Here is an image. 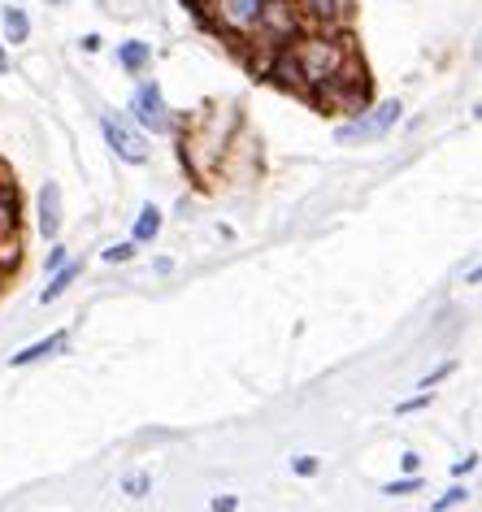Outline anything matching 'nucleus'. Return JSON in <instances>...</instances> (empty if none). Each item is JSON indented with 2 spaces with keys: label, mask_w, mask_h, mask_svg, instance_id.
Listing matches in <instances>:
<instances>
[{
  "label": "nucleus",
  "mask_w": 482,
  "mask_h": 512,
  "mask_svg": "<svg viewBox=\"0 0 482 512\" xmlns=\"http://www.w3.org/2000/svg\"><path fill=\"white\" fill-rule=\"evenodd\" d=\"M291 57H296L300 79H304V96H309L322 83H331L352 61V40L348 35H335V27H326V31L313 27L309 35H300V40L291 44Z\"/></svg>",
  "instance_id": "obj_1"
},
{
  "label": "nucleus",
  "mask_w": 482,
  "mask_h": 512,
  "mask_svg": "<svg viewBox=\"0 0 482 512\" xmlns=\"http://www.w3.org/2000/svg\"><path fill=\"white\" fill-rule=\"evenodd\" d=\"M309 100L322 109H335V113H361L370 105V74H365V66H357V57H352L331 83H322L317 92H309Z\"/></svg>",
  "instance_id": "obj_2"
},
{
  "label": "nucleus",
  "mask_w": 482,
  "mask_h": 512,
  "mask_svg": "<svg viewBox=\"0 0 482 512\" xmlns=\"http://www.w3.org/2000/svg\"><path fill=\"white\" fill-rule=\"evenodd\" d=\"M304 27H309V22H304V14H300V5L296 0H265L261 5V14H257V31L261 40H265V48H291L304 35Z\"/></svg>",
  "instance_id": "obj_3"
},
{
  "label": "nucleus",
  "mask_w": 482,
  "mask_h": 512,
  "mask_svg": "<svg viewBox=\"0 0 482 512\" xmlns=\"http://www.w3.org/2000/svg\"><path fill=\"white\" fill-rule=\"evenodd\" d=\"M400 113H404L400 100H383V105H374V109L365 105V109L357 113V118L339 126L335 139H339V144H370V139H383V135L391 131V126L400 122Z\"/></svg>",
  "instance_id": "obj_4"
},
{
  "label": "nucleus",
  "mask_w": 482,
  "mask_h": 512,
  "mask_svg": "<svg viewBox=\"0 0 482 512\" xmlns=\"http://www.w3.org/2000/svg\"><path fill=\"white\" fill-rule=\"evenodd\" d=\"M100 135H105V144L118 152V157L126 161V165H144L148 161V144H144V135L135 131L126 118H113V113H105L100 118Z\"/></svg>",
  "instance_id": "obj_5"
},
{
  "label": "nucleus",
  "mask_w": 482,
  "mask_h": 512,
  "mask_svg": "<svg viewBox=\"0 0 482 512\" xmlns=\"http://www.w3.org/2000/svg\"><path fill=\"white\" fill-rule=\"evenodd\" d=\"M131 113H135V122L144 126V131H152V135H166L170 126H174V122H170V105H166V96H161L157 83H139V87H135Z\"/></svg>",
  "instance_id": "obj_6"
},
{
  "label": "nucleus",
  "mask_w": 482,
  "mask_h": 512,
  "mask_svg": "<svg viewBox=\"0 0 482 512\" xmlns=\"http://www.w3.org/2000/svg\"><path fill=\"white\" fill-rule=\"evenodd\" d=\"M35 213H40V235L57 239L61 235V187L57 183L40 187V196H35Z\"/></svg>",
  "instance_id": "obj_7"
},
{
  "label": "nucleus",
  "mask_w": 482,
  "mask_h": 512,
  "mask_svg": "<svg viewBox=\"0 0 482 512\" xmlns=\"http://www.w3.org/2000/svg\"><path fill=\"white\" fill-rule=\"evenodd\" d=\"M348 0H300V14L309 27L326 31V27H339V18H344Z\"/></svg>",
  "instance_id": "obj_8"
},
{
  "label": "nucleus",
  "mask_w": 482,
  "mask_h": 512,
  "mask_svg": "<svg viewBox=\"0 0 482 512\" xmlns=\"http://www.w3.org/2000/svg\"><path fill=\"white\" fill-rule=\"evenodd\" d=\"M261 5H265V0H222V22L231 31H252V27H257Z\"/></svg>",
  "instance_id": "obj_9"
},
{
  "label": "nucleus",
  "mask_w": 482,
  "mask_h": 512,
  "mask_svg": "<svg viewBox=\"0 0 482 512\" xmlns=\"http://www.w3.org/2000/svg\"><path fill=\"white\" fill-rule=\"evenodd\" d=\"M70 343V335L66 330H57V335H48V339H40V343H31V348H22V352H14L9 356V365L14 369H22V365H35V361H44V356H53V352H61Z\"/></svg>",
  "instance_id": "obj_10"
},
{
  "label": "nucleus",
  "mask_w": 482,
  "mask_h": 512,
  "mask_svg": "<svg viewBox=\"0 0 482 512\" xmlns=\"http://www.w3.org/2000/svg\"><path fill=\"white\" fill-rule=\"evenodd\" d=\"M0 31H5L9 44H27L31 40V18L22 5H5L0 9Z\"/></svg>",
  "instance_id": "obj_11"
},
{
  "label": "nucleus",
  "mask_w": 482,
  "mask_h": 512,
  "mask_svg": "<svg viewBox=\"0 0 482 512\" xmlns=\"http://www.w3.org/2000/svg\"><path fill=\"white\" fill-rule=\"evenodd\" d=\"M118 66H122L126 74H144V70L152 66V44H144V40L118 44Z\"/></svg>",
  "instance_id": "obj_12"
},
{
  "label": "nucleus",
  "mask_w": 482,
  "mask_h": 512,
  "mask_svg": "<svg viewBox=\"0 0 482 512\" xmlns=\"http://www.w3.org/2000/svg\"><path fill=\"white\" fill-rule=\"evenodd\" d=\"M131 235H135V243H152L161 235V209H157V204H144V209H139Z\"/></svg>",
  "instance_id": "obj_13"
},
{
  "label": "nucleus",
  "mask_w": 482,
  "mask_h": 512,
  "mask_svg": "<svg viewBox=\"0 0 482 512\" xmlns=\"http://www.w3.org/2000/svg\"><path fill=\"white\" fill-rule=\"evenodd\" d=\"M14 230H18V191L0 183V235H14Z\"/></svg>",
  "instance_id": "obj_14"
},
{
  "label": "nucleus",
  "mask_w": 482,
  "mask_h": 512,
  "mask_svg": "<svg viewBox=\"0 0 482 512\" xmlns=\"http://www.w3.org/2000/svg\"><path fill=\"white\" fill-rule=\"evenodd\" d=\"M74 278H79V265H61V270H53V283H48L44 291H40V304H53V300H61L66 296V287L74 283Z\"/></svg>",
  "instance_id": "obj_15"
},
{
  "label": "nucleus",
  "mask_w": 482,
  "mask_h": 512,
  "mask_svg": "<svg viewBox=\"0 0 482 512\" xmlns=\"http://www.w3.org/2000/svg\"><path fill=\"white\" fill-rule=\"evenodd\" d=\"M413 491H422V478H417V473H409V478L383 486V495H413Z\"/></svg>",
  "instance_id": "obj_16"
},
{
  "label": "nucleus",
  "mask_w": 482,
  "mask_h": 512,
  "mask_svg": "<svg viewBox=\"0 0 482 512\" xmlns=\"http://www.w3.org/2000/svg\"><path fill=\"white\" fill-rule=\"evenodd\" d=\"M100 256H105L109 265H122V261H131V256H135V243H109Z\"/></svg>",
  "instance_id": "obj_17"
},
{
  "label": "nucleus",
  "mask_w": 482,
  "mask_h": 512,
  "mask_svg": "<svg viewBox=\"0 0 482 512\" xmlns=\"http://www.w3.org/2000/svg\"><path fill=\"white\" fill-rule=\"evenodd\" d=\"M317 469H322V456H296L291 460V473H300V478H313Z\"/></svg>",
  "instance_id": "obj_18"
},
{
  "label": "nucleus",
  "mask_w": 482,
  "mask_h": 512,
  "mask_svg": "<svg viewBox=\"0 0 482 512\" xmlns=\"http://www.w3.org/2000/svg\"><path fill=\"white\" fill-rule=\"evenodd\" d=\"M465 499H469L465 486H452V491L443 495V499H435V512H448V508H456V504H465Z\"/></svg>",
  "instance_id": "obj_19"
},
{
  "label": "nucleus",
  "mask_w": 482,
  "mask_h": 512,
  "mask_svg": "<svg viewBox=\"0 0 482 512\" xmlns=\"http://www.w3.org/2000/svg\"><path fill=\"white\" fill-rule=\"evenodd\" d=\"M148 486H152L148 473H131V478L122 482V491H126V495H148Z\"/></svg>",
  "instance_id": "obj_20"
},
{
  "label": "nucleus",
  "mask_w": 482,
  "mask_h": 512,
  "mask_svg": "<svg viewBox=\"0 0 482 512\" xmlns=\"http://www.w3.org/2000/svg\"><path fill=\"white\" fill-rule=\"evenodd\" d=\"M430 395H435V391H422V395H413V400L396 404V417H409V413H417V408H426V404H430Z\"/></svg>",
  "instance_id": "obj_21"
},
{
  "label": "nucleus",
  "mask_w": 482,
  "mask_h": 512,
  "mask_svg": "<svg viewBox=\"0 0 482 512\" xmlns=\"http://www.w3.org/2000/svg\"><path fill=\"white\" fill-rule=\"evenodd\" d=\"M452 369H456V365L448 361V365H439V369H435V374H426V378H422V391H430V387H439V382H443V378H448V374H452Z\"/></svg>",
  "instance_id": "obj_22"
},
{
  "label": "nucleus",
  "mask_w": 482,
  "mask_h": 512,
  "mask_svg": "<svg viewBox=\"0 0 482 512\" xmlns=\"http://www.w3.org/2000/svg\"><path fill=\"white\" fill-rule=\"evenodd\" d=\"M478 469V452H469L465 460H456V465H452V478H465V473H474Z\"/></svg>",
  "instance_id": "obj_23"
},
{
  "label": "nucleus",
  "mask_w": 482,
  "mask_h": 512,
  "mask_svg": "<svg viewBox=\"0 0 482 512\" xmlns=\"http://www.w3.org/2000/svg\"><path fill=\"white\" fill-rule=\"evenodd\" d=\"M235 508H239L235 495H218V499H213V512H235Z\"/></svg>",
  "instance_id": "obj_24"
},
{
  "label": "nucleus",
  "mask_w": 482,
  "mask_h": 512,
  "mask_svg": "<svg viewBox=\"0 0 482 512\" xmlns=\"http://www.w3.org/2000/svg\"><path fill=\"white\" fill-rule=\"evenodd\" d=\"M400 465H404V473H417V469H422V456H417V452H404Z\"/></svg>",
  "instance_id": "obj_25"
},
{
  "label": "nucleus",
  "mask_w": 482,
  "mask_h": 512,
  "mask_svg": "<svg viewBox=\"0 0 482 512\" xmlns=\"http://www.w3.org/2000/svg\"><path fill=\"white\" fill-rule=\"evenodd\" d=\"M61 265H66V248H53L48 252V270H61Z\"/></svg>",
  "instance_id": "obj_26"
}]
</instances>
